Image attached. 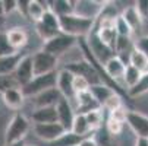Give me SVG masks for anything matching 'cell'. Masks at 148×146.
<instances>
[{"label": "cell", "mask_w": 148, "mask_h": 146, "mask_svg": "<svg viewBox=\"0 0 148 146\" xmlns=\"http://www.w3.org/2000/svg\"><path fill=\"white\" fill-rule=\"evenodd\" d=\"M95 19H88V18H82L79 15H66V16H60V26H62V34H66L75 38L79 37H85L88 38L95 29Z\"/></svg>", "instance_id": "obj_1"}, {"label": "cell", "mask_w": 148, "mask_h": 146, "mask_svg": "<svg viewBox=\"0 0 148 146\" xmlns=\"http://www.w3.org/2000/svg\"><path fill=\"white\" fill-rule=\"evenodd\" d=\"M29 129H31L29 120L21 113L15 114L10 118V121L8 124V129H6V133H5L6 146H10V145L18 143V142H24V139L28 134Z\"/></svg>", "instance_id": "obj_2"}, {"label": "cell", "mask_w": 148, "mask_h": 146, "mask_svg": "<svg viewBox=\"0 0 148 146\" xmlns=\"http://www.w3.org/2000/svg\"><path fill=\"white\" fill-rule=\"evenodd\" d=\"M57 77H59V72H51L47 75H41V76H35L25 88H22V92L25 96H37L40 94H43L49 89L57 88Z\"/></svg>", "instance_id": "obj_3"}, {"label": "cell", "mask_w": 148, "mask_h": 146, "mask_svg": "<svg viewBox=\"0 0 148 146\" xmlns=\"http://www.w3.org/2000/svg\"><path fill=\"white\" fill-rule=\"evenodd\" d=\"M35 28H37V34L40 35V38L43 39L44 43H47L51 38L62 34L60 18L49 9L46 12V15L43 16V19H41L38 24H35Z\"/></svg>", "instance_id": "obj_4"}, {"label": "cell", "mask_w": 148, "mask_h": 146, "mask_svg": "<svg viewBox=\"0 0 148 146\" xmlns=\"http://www.w3.org/2000/svg\"><path fill=\"white\" fill-rule=\"evenodd\" d=\"M78 44V38L75 37H71V35H66V34H60L54 38H51L50 41L43 44V50L56 56L57 58L63 54H66L72 47H75Z\"/></svg>", "instance_id": "obj_5"}, {"label": "cell", "mask_w": 148, "mask_h": 146, "mask_svg": "<svg viewBox=\"0 0 148 146\" xmlns=\"http://www.w3.org/2000/svg\"><path fill=\"white\" fill-rule=\"evenodd\" d=\"M59 63V58L44 50H40L32 54V66H34V75L41 76V75H47L51 72H56Z\"/></svg>", "instance_id": "obj_6"}, {"label": "cell", "mask_w": 148, "mask_h": 146, "mask_svg": "<svg viewBox=\"0 0 148 146\" xmlns=\"http://www.w3.org/2000/svg\"><path fill=\"white\" fill-rule=\"evenodd\" d=\"M63 69L69 70L71 73H73L75 76H84L90 80L91 85H94V80L97 83H104L101 80V76L98 75V72L94 69V66L90 63L88 60H81V61H72V63H68Z\"/></svg>", "instance_id": "obj_7"}, {"label": "cell", "mask_w": 148, "mask_h": 146, "mask_svg": "<svg viewBox=\"0 0 148 146\" xmlns=\"http://www.w3.org/2000/svg\"><path fill=\"white\" fill-rule=\"evenodd\" d=\"M32 130H34V134L44 140V142H49V143H53L56 142L57 139H60L65 133H68L65 130V127L62 126L60 123H50V124H34L32 126Z\"/></svg>", "instance_id": "obj_8"}, {"label": "cell", "mask_w": 148, "mask_h": 146, "mask_svg": "<svg viewBox=\"0 0 148 146\" xmlns=\"http://www.w3.org/2000/svg\"><path fill=\"white\" fill-rule=\"evenodd\" d=\"M126 123L131 127V130L136 134V137L148 139V115L135 110H129Z\"/></svg>", "instance_id": "obj_9"}, {"label": "cell", "mask_w": 148, "mask_h": 146, "mask_svg": "<svg viewBox=\"0 0 148 146\" xmlns=\"http://www.w3.org/2000/svg\"><path fill=\"white\" fill-rule=\"evenodd\" d=\"M16 82L19 83L21 88H25L28 83L35 77L34 75V66H32V56H24V58L21 60V63L18 65L15 73H13Z\"/></svg>", "instance_id": "obj_10"}, {"label": "cell", "mask_w": 148, "mask_h": 146, "mask_svg": "<svg viewBox=\"0 0 148 146\" xmlns=\"http://www.w3.org/2000/svg\"><path fill=\"white\" fill-rule=\"evenodd\" d=\"M56 110H57V115H59V123L65 127L66 132H71L72 126H73V120L76 117L75 108L72 107L71 101H68L66 98H62V101L57 104Z\"/></svg>", "instance_id": "obj_11"}, {"label": "cell", "mask_w": 148, "mask_h": 146, "mask_svg": "<svg viewBox=\"0 0 148 146\" xmlns=\"http://www.w3.org/2000/svg\"><path fill=\"white\" fill-rule=\"evenodd\" d=\"M106 2H88V0H81L75 2V15L88 19H98Z\"/></svg>", "instance_id": "obj_12"}, {"label": "cell", "mask_w": 148, "mask_h": 146, "mask_svg": "<svg viewBox=\"0 0 148 146\" xmlns=\"http://www.w3.org/2000/svg\"><path fill=\"white\" fill-rule=\"evenodd\" d=\"M73 79H75V75L71 73L69 70H66V69L59 70L57 89H59V92L62 94V96L66 98L68 101H72V99H75V96H76V94H75V91H73Z\"/></svg>", "instance_id": "obj_13"}, {"label": "cell", "mask_w": 148, "mask_h": 146, "mask_svg": "<svg viewBox=\"0 0 148 146\" xmlns=\"http://www.w3.org/2000/svg\"><path fill=\"white\" fill-rule=\"evenodd\" d=\"M126 66H128V65H126L125 61H123V58H120L119 56H114V57H112L103 67H104L106 75H107L113 82L117 83L119 80H123Z\"/></svg>", "instance_id": "obj_14"}, {"label": "cell", "mask_w": 148, "mask_h": 146, "mask_svg": "<svg viewBox=\"0 0 148 146\" xmlns=\"http://www.w3.org/2000/svg\"><path fill=\"white\" fill-rule=\"evenodd\" d=\"M76 99V114H88L94 110H100V104L94 99L92 94L88 91V92H84V94H78L75 96Z\"/></svg>", "instance_id": "obj_15"}, {"label": "cell", "mask_w": 148, "mask_h": 146, "mask_svg": "<svg viewBox=\"0 0 148 146\" xmlns=\"http://www.w3.org/2000/svg\"><path fill=\"white\" fill-rule=\"evenodd\" d=\"M62 94L59 92L57 88L49 89L43 94L34 96V105L37 108H44V107H57V104L62 101Z\"/></svg>", "instance_id": "obj_16"}, {"label": "cell", "mask_w": 148, "mask_h": 146, "mask_svg": "<svg viewBox=\"0 0 148 146\" xmlns=\"http://www.w3.org/2000/svg\"><path fill=\"white\" fill-rule=\"evenodd\" d=\"M31 120L34 124H50L59 123V115L56 107H44V108H35L31 114Z\"/></svg>", "instance_id": "obj_17"}, {"label": "cell", "mask_w": 148, "mask_h": 146, "mask_svg": "<svg viewBox=\"0 0 148 146\" xmlns=\"http://www.w3.org/2000/svg\"><path fill=\"white\" fill-rule=\"evenodd\" d=\"M90 92L92 94L94 99L100 104V107L103 108L106 105V102H107L113 95H116L117 92L113 91L109 85H106V83H98V85H91L90 88Z\"/></svg>", "instance_id": "obj_18"}, {"label": "cell", "mask_w": 148, "mask_h": 146, "mask_svg": "<svg viewBox=\"0 0 148 146\" xmlns=\"http://www.w3.org/2000/svg\"><path fill=\"white\" fill-rule=\"evenodd\" d=\"M24 58V56L21 53H16L13 56H5L0 57V76H9L13 75L18 65L21 63V60Z\"/></svg>", "instance_id": "obj_19"}, {"label": "cell", "mask_w": 148, "mask_h": 146, "mask_svg": "<svg viewBox=\"0 0 148 146\" xmlns=\"http://www.w3.org/2000/svg\"><path fill=\"white\" fill-rule=\"evenodd\" d=\"M120 16L129 24V26L134 29V32H136L138 29L142 28L144 19L139 16V13H138V10H136V7H135V3H132L131 6H126V7L122 10Z\"/></svg>", "instance_id": "obj_20"}, {"label": "cell", "mask_w": 148, "mask_h": 146, "mask_svg": "<svg viewBox=\"0 0 148 146\" xmlns=\"http://www.w3.org/2000/svg\"><path fill=\"white\" fill-rule=\"evenodd\" d=\"M2 96H3L5 105L10 110H19L25 102V95H24L22 89H10V91L5 92Z\"/></svg>", "instance_id": "obj_21"}, {"label": "cell", "mask_w": 148, "mask_h": 146, "mask_svg": "<svg viewBox=\"0 0 148 146\" xmlns=\"http://www.w3.org/2000/svg\"><path fill=\"white\" fill-rule=\"evenodd\" d=\"M6 34H8V39H9L10 45L16 51L24 48L28 44V34L22 28H12V29L6 31Z\"/></svg>", "instance_id": "obj_22"}, {"label": "cell", "mask_w": 148, "mask_h": 146, "mask_svg": "<svg viewBox=\"0 0 148 146\" xmlns=\"http://www.w3.org/2000/svg\"><path fill=\"white\" fill-rule=\"evenodd\" d=\"M95 35H97V38L101 41L106 47L114 50L116 41L119 38V34H117L116 28H98L95 31Z\"/></svg>", "instance_id": "obj_23"}, {"label": "cell", "mask_w": 148, "mask_h": 146, "mask_svg": "<svg viewBox=\"0 0 148 146\" xmlns=\"http://www.w3.org/2000/svg\"><path fill=\"white\" fill-rule=\"evenodd\" d=\"M46 3L43 2H38V0H29V5H28V12H27V18L31 19L32 22L38 24L43 16L46 15V12L50 9L49 6H44Z\"/></svg>", "instance_id": "obj_24"}, {"label": "cell", "mask_w": 148, "mask_h": 146, "mask_svg": "<svg viewBox=\"0 0 148 146\" xmlns=\"http://www.w3.org/2000/svg\"><path fill=\"white\" fill-rule=\"evenodd\" d=\"M72 133H75L76 136L85 139V137H90L88 134L92 132L90 124H88V120H87V115L85 114H76L75 120H73V126H72Z\"/></svg>", "instance_id": "obj_25"}, {"label": "cell", "mask_w": 148, "mask_h": 146, "mask_svg": "<svg viewBox=\"0 0 148 146\" xmlns=\"http://www.w3.org/2000/svg\"><path fill=\"white\" fill-rule=\"evenodd\" d=\"M142 75H144V73L139 72L136 67H134V66H131V65L126 66L125 76H123V82H125V86L128 88V92H129L131 89H134L138 83H139Z\"/></svg>", "instance_id": "obj_26"}, {"label": "cell", "mask_w": 148, "mask_h": 146, "mask_svg": "<svg viewBox=\"0 0 148 146\" xmlns=\"http://www.w3.org/2000/svg\"><path fill=\"white\" fill-rule=\"evenodd\" d=\"M50 10L54 12L59 18L75 13V2H68V0H56L50 2Z\"/></svg>", "instance_id": "obj_27"}, {"label": "cell", "mask_w": 148, "mask_h": 146, "mask_svg": "<svg viewBox=\"0 0 148 146\" xmlns=\"http://www.w3.org/2000/svg\"><path fill=\"white\" fill-rule=\"evenodd\" d=\"M129 65L134 66V67H136L139 72L147 73L148 72V57L144 53H141V51H138V50L134 48V51L129 56Z\"/></svg>", "instance_id": "obj_28"}, {"label": "cell", "mask_w": 148, "mask_h": 146, "mask_svg": "<svg viewBox=\"0 0 148 146\" xmlns=\"http://www.w3.org/2000/svg\"><path fill=\"white\" fill-rule=\"evenodd\" d=\"M134 48H135V47H134L132 38H129V37H119L117 41H116L114 53H116V56H119V57H120L122 53H128V54L131 56V53L134 51Z\"/></svg>", "instance_id": "obj_29"}, {"label": "cell", "mask_w": 148, "mask_h": 146, "mask_svg": "<svg viewBox=\"0 0 148 146\" xmlns=\"http://www.w3.org/2000/svg\"><path fill=\"white\" fill-rule=\"evenodd\" d=\"M81 140H82V137L76 136L72 132H68V133L63 134L60 139H57L56 142H53L51 146H78L81 143Z\"/></svg>", "instance_id": "obj_30"}, {"label": "cell", "mask_w": 148, "mask_h": 146, "mask_svg": "<svg viewBox=\"0 0 148 146\" xmlns=\"http://www.w3.org/2000/svg\"><path fill=\"white\" fill-rule=\"evenodd\" d=\"M10 89H22L19 86V83L16 82L15 76L13 75H9V76H0V94H5Z\"/></svg>", "instance_id": "obj_31"}, {"label": "cell", "mask_w": 148, "mask_h": 146, "mask_svg": "<svg viewBox=\"0 0 148 146\" xmlns=\"http://www.w3.org/2000/svg\"><path fill=\"white\" fill-rule=\"evenodd\" d=\"M85 115H87L88 124H90V127H91L92 132L97 130V129L101 126V124H103L104 114H103L101 108H100V110H94V111H91V113H88V114H85Z\"/></svg>", "instance_id": "obj_32"}, {"label": "cell", "mask_w": 148, "mask_h": 146, "mask_svg": "<svg viewBox=\"0 0 148 146\" xmlns=\"http://www.w3.org/2000/svg\"><path fill=\"white\" fill-rule=\"evenodd\" d=\"M18 51L10 45L9 39H8V34L6 32H0V57L5 56H13Z\"/></svg>", "instance_id": "obj_33"}, {"label": "cell", "mask_w": 148, "mask_h": 146, "mask_svg": "<svg viewBox=\"0 0 148 146\" xmlns=\"http://www.w3.org/2000/svg\"><path fill=\"white\" fill-rule=\"evenodd\" d=\"M114 28H116L119 37H129V38H131V37L134 35V29L129 26V24L126 22V20H125L122 16H119V18L116 19Z\"/></svg>", "instance_id": "obj_34"}, {"label": "cell", "mask_w": 148, "mask_h": 146, "mask_svg": "<svg viewBox=\"0 0 148 146\" xmlns=\"http://www.w3.org/2000/svg\"><path fill=\"white\" fill-rule=\"evenodd\" d=\"M91 88V83L87 77H84V76H75L73 79V91L75 94H84V92H88Z\"/></svg>", "instance_id": "obj_35"}, {"label": "cell", "mask_w": 148, "mask_h": 146, "mask_svg": "<svg viewBox=\"0 0 148 146\" xmlns=\"http://www.w3.org/2000/svg\"><path fill=\"white\" fill-rule=\"evenodd\" d=\"M147 92H148V72L142 75L139 83H138L134 89H131V91L128 92V95H131V96H139V95H144V94H147Z\"/></svg>", "instance_id": "obj_36"}, {"label": "cell", "mask_w": 148, "mask_h": 146, "mask_svg": "<svg viewBox=\"0 0 148 146\" xmlns=\"http://www.w3.org/2000/svg\"><path fill=\"white\" fill-rule=\"evenodd\" d=\"M123 124H125V123H120V121H117V120L107 118V121H106V129H107L109 134L117 136V134H120L122 130H123Z\"/></svg>", "instance_id": "obj_37"}, {"label": "cell", "mask_w": 148, "mask_h": 146, "mask_svg": "<svg viewBox=\"0 0 148 146\" xmlns=\"http://www.w3.org/2000/svg\"><path fill=\"white\" fill-rule=\"evenodd\" d=\"M120 107H123V105H122V98H120L119 94H116V95H113L107 102H106V105H104L103 108H104L106 111L112 113V111H114V110H117V108H120Z\"/></svg>", "instance_id": "obj_38"}, {"label": "cell", "mask_w": 148, "mask_h": 146, "mask_svg": "<svg viewBox=\"0 0 148 146\" xmlns=\"http://www.w3.org/2000/svg\"><path fill=\"white\" fill-rule=\"evenodd\" d=\"M134 47H135V50L144 53L148 57V35H144V37H139L138 39H135Z\"/></svg>", "instance_id": "obj_39"}, {"label": "cell", "mask_w": 148, "mask_h": 146, "mask_svg": "<svg viewBox=\"0 0 148 146\" xmlns=\"http://www.w3.org/2000/svg\"><path fill=\"white\" fill-rule=\"evenodd\" d=\"M126 117H128V110L120 107L112 113H109V118H113V120H117L120 123H126Z\"/></svg>", "instance_id": "obj_40"}, {"label": "cell", "mask_w": 148, "mask_h": 146, "mask_svg": "<svg viewBox=\"0 0 148 146\" xmlns=\"http://www.w3.org/2000/svg\"><path fill=\"white\" fill-rule=\"evenodd\" d=\"M135 7L139 13V16L147 20L148 19V0H138V2H135Z\"/></svg>", "instance_id": "obj_41"}, {"label": "cell", "mask_w": 148, "mask_h": 146, "mask_svg": "<svg viewBox=\"0 0 148 146\" xmlns=\"http://www.w3.org/2000/svg\"><path fill=\"white\" fill-rule=\"evenodd\" d=\"M13 10H18V2H15V0H5V12L12 13Z\"/></svg>", "instance_id": "obj_42"}, {"label": "cell", "mask_w": 148, "mask_h": 146, "mask_svg": "<svg viewBox=\"0 0 148 146\" xmlns=\"http://www.w3.org/2000/svg\"><path fill=\"white\" fill-rule=\"evenodd\" d=\"M28 5H29V0H19V2H18V10L22 13L24 16H27Z\"/></svg>", "instance_id": "obj_43"}, {"label": "cell", "mask_w": 148, "mask_h": 146, "mask_svg": "<svg viewBox=\"0 0 148 146\" xmlns=\"http://www.w3.org/2000/svg\"><path fill=\"white\" fill-rule=\"evenodd\" d=\"M78 146H100V145H98V142L94 137H85V139L81 140V143Z\"/></svg>", "instance_id": "obj_44"}, {"label": "cell", "mask_w": 148, "mask_h": 146, "mask_svg": "<svg viewBox=\"0 0 148 146\" xmlns=\"http://www.w3.org/2000/svg\"><path fill=\"white\" fill-rule=\"evenodd\" d=\"M134 146H148V139H142V137H136Z\"/></svg>", "instance_id": "obj_45"}, {"label": "cell", "mask_w": 148, "mask_h": 146, "mask_svg": "<svg viewBox=\"0 0 148 146\" xmlns=\"http://www.w3.org/2000/svg\"><path fill=\"white\" fill-rule=\"evenodd\" d=\"M5 25H6V19H5L3 15H0V32H5V31H3Z\"/></svg>", "instance_id": "obj_46"}, {"label": "cell", "mask_w": 148, "mask_h": 146, "mask_svg": "<svg viewBox=\"0 0 148 146\" xmlns=\"http://www.w3.org/2000/svg\"><path fill=\"white\" fill-rule=\"evenodd\" d=\"M0 15H6V12H5V2H2V0H0Z\"/></svg>", "instance_id": "obj_47"}, {"label": "cell", "mask_w": 148, "mask_h": 146, "mask_svg": "<svg viewBox=\"0 0 148 146\" xmlns=\"http://www.w3.org/2000/svg\"><path fill=\"white\" fill-rule=\"evenodd\" d=\"M10 146H25V143H24V142H18V143H13V145H10Z\"/></svg>", "instance_id": "obj_48"}, {"label": "cell", "mask_w": 148, "mask_h": 146, "mask_svg": "<svg viewBox=\"0 0 148 146\" xmlns=\"http://www.w3.org/2000/svg\"><path fill=\"white\" fill-rule=\"evenodd\" d=\"M106 146H116V145H113L112 142H106Z\"/></svg>", "instance_id": "obj_49"}]
</instances>
